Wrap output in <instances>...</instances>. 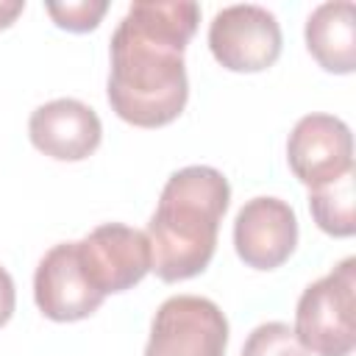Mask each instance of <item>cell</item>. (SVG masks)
I'll list each match as a JSON object with an SVG mask.
<instances>
[{
    "label": "cell",
    "mask_w": 356,
    "mask_h": 356,
    "mask_svg": "<svg viewBox=\"0 0 356 356\" xmlns=\"http://www.w3.org/2000/svg\"><path fill=\"white\" fill-rule=\"evenodd\" d=\"M200 22L189 0H136L111 36L108 106L136 128H161L189 100L184 50Z\"/></svg>",
    "instance_id": "6da1fadb"
},
{
    "label": "cell",
    "mask_w": 356,
    "mask_h": 356,
    "mask_svg": "<svg viewBox=\"0 0 356 356\" xmlns=\"http://www.w3.org/2000/svg\"><path fill=\"white\" fill-rule=\"evenodd\" d=\"M228 200V178L214 167L192 164L167 178L145 231L153 259L150 270L161 281H186L209 267Z\"/></svg>",
    "instance_id": "7a4b0ae2"
},
{
    "label": "cell",
    "mask_w": 356,
    "mask_h": 356,
    "mask_svg": "<svg viewBox=\"0 0 356 356\" xmlns=\"http://www.w3.org/2000/svg\"><path fill=\"white\" fill-rule=\"evenodd\" d=\"M295 337L314 356H350L356 348V259H342L309 284L295 309Z\"/></svg>",
    "instance_id": "3957f363"
},
{
    "label": "cell",
    "mask_w": 356,
    "mask_h": 356,
    "mask_svg": "<svg viewBox=\"0 0 356 356\" xmlns=\"http://www.w3.org/2000/svg\"><path fill=\"white\" fill-rule=\"evenodd\" d=\"M225 348L222 309L200 295H172L153 314L145 356H225Z\"/></svg>",
    "instance_id": "277c9868"
},
{
    "label": "cell",
    "mask_w": 356,
    "mask_h": 356,
    "mask_svg": "<svg viewBox=\"0 0 356 356\" xmlns=\"http://www.w3.org/2000/svg\"><path fill=\"white\" fill-rule=\"evenodd\" d=\"M281 25L264 6H225L209 25V47L231 72H261L281 56Z\"/></svg>",
    "instance_id": "5b68a950"
},
{
    "label": "cell",
    "mask_w": 356,
    "mask_h": 356,
    "mask_svg": "<svg viewBox=\"0 0 356 356\" xmlns=\"http://www.w3.org/2000/svg\"><path fill=\"white\" fill-rule=\"evenodd\" d=\"M75 245L89 284L103 298L136 286L153 264L147 234L122 222H103Z\"/></svg>",
    "instance_id": "8992f818"
},
{
    "label": "cell",
    "mask_w": 356,
    "mask_h": 356,
    "mask_svg": "<svg viewBox=\"0 0 356 356\" xmlns=\"http://www.w3.org/2000/svg\"><path fill=\"white\" fill-rule=\"evenodd\" d=\"M286 161L309 189L339 181L353 172L350 128L334 114H306L295 122L286 139Z\"/></svg>",
    "instance_id": "52a82bcc"
},
{
    "label": "cell",
    "mask_w": 356,
    "mask_h": 356,
    "mask_svg": "<svg viewBox=\"0 0 356 356\" xmlns=\"http://www.w3.org/2000/svg\"><path fill=\"white\" fill-rule=\"evenodd\" d=\"M298 245V217L281 197H253L234 220L236 256L253 270L281 267Z\"/></svg>",
    "instance_id": "ba28073f"
},
{
    "label": "cell",
    "mask_w": 356,
    "mask_h": 356,
    "mask_svg": "<svg viewBox=\"0 0 356 356\" xmlns=\"http://www.w3.org/2000/svg\"><path fill=\"white\" fill-rule=\"evenodd\" d=\"M33 298L39 312L56 323H75L95 314L103 295L89 284L75 242L53 245L33 275Z\"/></svg>",
    "instance_id": "9c48e42d"
},
{
    "label": "cell",
    "mask_w": 356,
    "mask_h": 356,
    "mask_svg": "<svg viewBox=\"0 0 356 356\" xmlns=\"http://www.w3.org/2000/svg\"><path fill=\"white\" fill-rule=\"evenodd\" d=\"M28 136L39 153L56 161H83L97 150L103 125L95 108L86 103L75 97H56L33 108L28 120Z\"/></svg>",
    "instance_id": "30bf717a"
},
{
    "label": "cell",
    "mask_w": 356,
    "mask_h": 356,
    "mask_svg": "<svg viewBox=\"0 0 356 356\" xmlns=\"http://www.w3.org/2000/svg\"><path fill=\"white\" fill-rule=\"evenodd\" d=\"M306 47L325 72L350 75L356 70V6L350 0L317 6L306 19Z\"/></svg>",
    "instance_id": "8fae6325"
},
{
    "label": "cell",
    "mask_w": 356,
    "mask_h": 356,
    "mask_svg": "<svg viewBox=\"0 0 356 356\" xmlns=\"http://www.w3.org/2000/svg\"><path fill=\"white\" fill-rule=\"evenodd\" d=\"M309 211L320 231L328 236H353L356 234V192H353V172L342 175L339 181L323 184L309 189Z\"/></svg>",
    "instance_id": "7c38bea8"
},
{
    "label": "cell",
    "mask_w": 356,
    "mask_h": 356,
    "mask_svg": "<svg viewBox=\"0 0 356 356\" xmlns=\"http://www.w3.org/2000/svg\"><path fill=\"white\" fill-rule=\"evenodd\" d=\"M242 356H309V353L286 323L273 320L256 325L248 334L242 345Z\"/></svg>",
    "instance_id": "4fadbf2b"
},
{
    "label": "cell",
    "mask_w": 356,
    "mask_h": 356,
    "mask_svg": "<svg viewBox=\"0 0 356 356\" xmlns=\"http://www.w3.org/2000/svg\"><path fill=\"white\" fill-rule=\"evenodd\" d=\"M44 8L58 28L72 31V33H86L97 28L103 14L108 11V3L106 0H67V3H47Z\"/></svg>",
    "instance_id": "5bb4252c"
},
{
    "label": "cell",
    "mask_w": 356,
    "mask_h": 356,
    "mask_svg": "<svg viewBox=\"0 0 356 356\" xmlns=\"http://www.w3.org/2000/svg\"><path fill=\"white\" fill-rule=\"evenodd\" d=\"M17 306V289H14V278L8 275L6 267H0V325H6L14 314Z\"/></svg>",
    "instance_id": "9a60e30c"
},
{
    "label": "cell",
    "mask_w": 356,
    "mask_h": 356,
    "mask_svg": "<svg viewBox=\"0 0 356 356\" xmlns=\"http://www.w3.org/2000/svg\"><path fill=\"white\" fill-rule=\"evenodd\" d=\"M25 11V0H0V31L8 28Z\"/></svg>",
    "instance_id": "2e32d148"
}]
</instances>
